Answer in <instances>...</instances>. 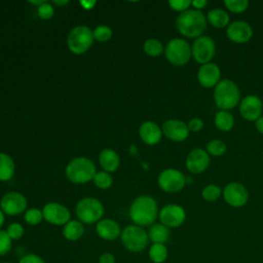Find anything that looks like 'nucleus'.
Instances as JSON below:
<instances>
[{
	"instance_id": "4468645a",
	"label": "nucleus",
	"mask_w": 263,
	"mask_h": 263,
	"mask_svg": "<svg viewBox=\"0 0 263 263\" xmlns=\"http://www.w3.org/2000/svg\"><path fill=\"white\" fill-rule=\"evenodd\" d=\"M43 219L53 225H66L70 221V211L58 202L46 203L42 210Z\"/></svg>"
},
{
	"instance_id": "37998d69",
	"label": "nucleus",
	"mask_w": 263,
	"mask_h": 263,
	"mask_svg": "<svg viewBox=\"0 0 263 263\" xmlns=\"http://www.w3.org/2000/svg\"><path fill=\"white\" fill-rule=\"evenodd\" d=\"M206 5H208V1L206 0H194V1H191V6H193V8L196 9V10H201Z\"/></svg>"
},
{
	"instance_id": "2f4dec72",
	"label": "nucleus",
	"mask_w": 263,
	"mask_h": 263,
	"mask_svg": "<svg viewBox=\"0 0 263 263\" xmlns=\"http://www.w3.org/2000/svg\"><path fill=\"white\" fill-rule=\"evenodd\" d=\"M95 185L100 188V189H108L109 187H111L113 179L111 177V175L107 172H99L95 175L93 179H92Z\"/></svg>"
},
{
	"instance_id": "a19ab883",
	"label": "nucleus",
	"mask_w": 263,
	"mask_h": 263,
	"mask_svg": "<svg viewBox=\"0 0 263 263\" xmlns=\"http://www.w3.org/2000/svg\"><path fill=\"white\" fill-rule=\"evenodd\" d=\"M20 263H45L41 257L35 254H28L21 258Z\"/></svg>"
},
{
	"instance_id": "39448f33",
	"label": "nucleus",
	"mask_w": 263,
	"mask_h": 263,
	"mask_svg": "<svg viewBox=\"0 0 263 263\" xmlns=\"http://www.w3.org/2000/svg\"><path fill=\"white\" fill-rule=\"evenodd\" d=\"M93 33L86 26H77L73 28L67 39L68 48L75 54H81L87 51L93 42Z\"/></svg>"
},
{
	"instance_id": "b1692460",
	"label": "nucleus",
	"mask_w": 263,
	"mask_h": 263,
	"mask_svg": "<svg viewBox=\"0 0 263 263\" xmlns=\"http://www.w3.org/2000/svg\"><path fill=\"white\" fill-rule=\"evenodd\" d=\"M214 123L218 129L222 132H229L234 125V117L229 111L220 110L214 117Z\"/></svg>"
},
{
	"instance_id": "20e7f679",
	"label": "nucleus",
	"mask_w": 263,
	"mask_h": 263,
	"mask_svg": "<svg viewBox=\"0 0 263 263\" xmlns=\"http://www.w3.org/2000/svg\"><path fill=\"white\" fill-rule=\"evenodd\" d=\"M93 162L86 157L72 159L66 166L67 178L75 184H83L91 181L96 175Z\"/></svg>"
},
{
	"instance_id": "473e14b6",
	"label": "nucleus",
	"mask_w": 263,
	"mask_h": 263,
	"mask_svg": "<svg viewBox=\"0 0 263 263\" xmlns=\"http://www.w3.org/2000/svg\"><path fill=\"white\" fill-rule=\"evenodd\" d=\"M224 5L233 13H242L249 7V1L247 0H225Z\"/></svg>"
},
{
	"instance_id": "dca6fc26",
	"label": "nucleus",
	"mask_w": 263,
	"mask_h": 263,
	"mask_svg": "<svg viewBox=\"0 0 263 263\" xmlns=\"http://www.w3.org/2000/svg\"><path fill=\"white\" fill-rule=\"evenodd\" d=\"M211 158L205 149L194 148L186 157V167L192 174H201L210 165Z\"/></svg>"
},
{
	"instance_id": "0eeeda50",
	"label": "nucleus",
	"mask_w": 263,
	"mask_h": 263,
	"mask_svg": "<svg viewBox=\"0 0 263 263\" xmlns=\"http://www.w3.org/2000/svg\"><path fill=\"white\" fill-rule=\"evenodd\" d=\"M104 206L100 200L93 197L82 198L76 205V215L80 222L92 224L102 220Z\"/></svg>"
},
{
	"instance_id": "ddd939ff",
	"label": "nucleus",
	"mask_w": 263,
	"mask_h": 263,
	"mask_svg": "<svg viewBox=\"0 0 263 263\" xmlns=\"http://www.w3.org/2000/svg\"><path fill=\"white\" fill-rule=\"evenodd\" d=\"M27 206L26 197L20 192H8L0 200V209L9 216H16L23 213Z\"/></svg>"
},
{
	"instance_id": "c756f323",
	"label": "nucleus",
	"mask_w": 263,
	"mask_h": 263,
	"mask_svg": "<svg viewBox=\"0 0 263 263\" xmlns=\"http://www.w3.org/2000/svg\"><path fill=\"white\" fill-rule=\"evenodd\" d=\"M205 151L208 152L209 155L212 156H221L225 153L226 151V144L220 140V139H214L211 140L208 144H206V148Z\"/></svg>"
},
{
	"instance_id": "c9c22d12",
	"label": "nucleus",
	"mask_w": 263,
	"mask_h": 263,
	"mask_svg": "<svg viewBox=\"0 0 263 263\" xmlns=\"http://www.w3.org/2000/svg\"><path fill=\"white\" fill-rule=\"evenodd\" d=\"M11 240L6 231L0 230V256L6 255L10 251Z\"/></svg>"
},
{
	"instance_id": "f03ea898",
	"label": "nucleus",
	"mask_w": 263,
	"mask_h": 263,
	"mask_svg": "<svg viewBox=\"0 0 263 263\" xmlns=\"http://www.w3.org/2000/svg\"><path fill=\"white\" fill-rule=\"evenodd\" d=\"M158 214L156 200L149 195L137 197L129 208V216L138 226H149L156 220Z\"/></svg>"
},
{
	"instance_id": "49530a36",
	"label": "nucleus",
	"mask_w": 263,
	"mask_h": 263,
	"mask_svg": "<svg viewBox=\"0 0 263 263\" xmlns=\"http://www.w3.org/2000/svg\"><path fill=\"white\" fill-rule=\"evenodd\" d=\"M4 221H5V218H4V213L2 212V210L0 209V228L2 227V225L4 224Z\"/></svg>"
},
{
	"instance_id": "423d86ee",
	"label": "nucleus",
	"mask_w": 263,
	"mask_h": 263,
	"mask_svg": "<svg viewBox=\"0 0 263 263\" xmlns=\"http://www.w3.org/2000/svg\"><path fill=\"white\" fill-rule=\"evenodd\" d=\"M166 60L174 66L181 67L186 65L191 55V46L182 38H173L164 48Z\"/></svg>"
},
{
	"instance_id": "de8ad7c7",
	"label": "nucleus",
	"mask_w": 263,
	"mask_h": 263,
	"mask_svg": "<svg viewBox=\"0 0 263 263\" xmlns=\"http://www.w3.org/2000/svg\"><path fill=\"white\" fill-rule=\"evenodd\" d=\"M29 3H31V4H34V5H37V7H39L40 5H42L43 3H45V1H29Z\"/></svg>"
},
{
	"instance_id": "9b49d317",
	"label": "nucleus",
	"mask_w": 263,
	"mask_h": 263,
	"mask_svg": "<svg viewBox=\"0 0 263 263\" xmlns=\"http://www.w3.org/2000/svg\"><path fill=\"white\" fill-rule=\"evenodd\" d=\"M239 113L248 121H256L263 113V102L255 95H249L239 102Z\"/></svg>"
},
{
	"instance_id": "6e6552de",
	"label": "nucleus",
	"mask_w": 263,
	"mask_h": 263,
	"mask_svg": "<svg viewBox=\"0 0 263 263\" xmlns=\"http://www.w3.org/2000/svg\"><path fill=\"white\" fill-rule=\"evenodd\" d=\"M120 236L123 246L134 253L142 252L147 247L149 238L147 232L138 225L126 226L121 231Z\"/></svg>"
},
{
	"instance_id": "bb28decb",
	"label": "nucleus",
	"mask_w": 263,
	"mask_h": 263,
	"mask_svg": "<svg viewBox=\"0 0 263 263\" xmlns=\"http://www.w3.org/2000/svg\"><path fill=\"white\" fill-rule=\"evenodd\" d=\"M148 236L154 243H163L170 237V230L161 223L153 224L149 230Z\"/></svg>"
},
{
	"instance_id": "c03bdc74",
	"label": "nucleus",
	"mask_w": 263,
	"mask_h": 263,
	"mask_svg": "<svg viewBox=\"0 0 263 263\" xmlns=\"http://www.w3.org/2000/svg\"><path fill=\"white\" fill-rule=\"evenodd\" d=\"M80 3V5L82 6V8H84V9H87V10H89V9H91V8H93V6L96 5V1H80L79 2Z\"/></svg>"
},
{
	"instance_id": "f257e3e1",
	"label": "nucleus",
	"mask_w": 263,
	"mask_h": 263,
	"mask_svg": "<svg viewBox=\"0 0 263 263\" xmlns=\"http://www.w3.org/2000/svg\"><path fill=\"white\" fill-rule=\"evenodd\" d=\"M176 26L183 36L196 39L203 35L206 30L208 21L200 10L193 8L181 12L176 20Z\"/></svg>"
},
{
	"instance_id": "8fccbe9b",
	"label": "nucleus",
	"mask_w": 263,
	"mask_h": 263,
	"mask_svg": "<svg viewBox=\"0 0 263 263\" xmlns=\"http://www.w3.org/2000/svg\"><path fill=\"white\" fill-rule=\"evenodd\" d=\"M2 263H8V262H2Z\"/></svg>"
},
{
	"instance_id": "412c9836",
	"label": "nucleus",
	"mask_w": 263,
	"mask_h": 263,
	"mask_svg": "<svg viewBox=\"0 0 263 263\" xmlns=\"http://www.w3.org/2000/svg\"><path fill=\"white\" fill-rule=\"evenodd\" d=\"M96 230L98 235L106 240H114L120 234V226L112 219H102L97 223Z\"/></svg>"
},
{
	"instance_id": "58836bf2",
	"label": "nucleus",
	"mask_w": 263,
	"mask_h": 263,
	"mask_svg": "<svg viewBox=\"0 0 263 263\" xmlns=\"http://www.w3.org/2000/svg\"><path fill=\"white\" fill-rule=\"evenodd\" d=\"M6 232L11 239H18L24 234V228L20 223H12L7 227Z\"/></svg>"
},
{
	"instance_id": "6ab92c4d",
	"label": "nucleus",
	"mask_w": 263,
	"mask_h": 263,
	"mask_svg": "<svg viewBox=\"0 0 263 263\" xmlns=\"http://www.w3.org/2000/svg\"><path fill=\"white\" fill-rule=\"evenodd\" d=\"M197 80L203 87H215L221 80V70L215 63L201 65L197 71Z\"/></svg>"
},
{
	"instance_id": "f704fd0d",
	"label": "nucleus",
	"mask_w": 263,
	"mask_h": 263,
	"mask_svg": "<svg viewBox=\"0 0 263 263\" xmlns=\"http://www.w3.org/2000/svg\"><path fill=\"white\" fill-rule=\"evenodd\" d=\"M42 219H43L42 211L36 208L29 209L25 214V221L30 225H37L42 221Z\"/></svg>"
},
{
	"instance_id": "09e8293b",
	"label": "nucleus",
	"mask_w": 263,
	"mask_h": 263,
	"mask_svg": "<svg viewBox=\"0 0 263 263\" xmlns=\"http://www.w3.org/2000/svg\"><path fill=\"white\" fill-rule=\"evenodd\" d=\"M53 3H54V4H57V5H65V4H67V3H68V1H67V0H64V1H58V0H54V1H53Z\"/></svg>"
},
{
	"instance_id": "e433bc0d",
	"label": "nucleus",
	"mask_w": 263,
	"mask_h": 263,
	"mask_svg": "<svg viewBox=\"0 0 263 263\" xmlns=\"http://www.w3.org/2000/svg\"><path fill=\"white\" fill-rule=\"evenodd\" d=\"M53 13H54V9H53L52 5L47 2H45L42 5H40L39 7H37V14L42 20L51 18Z\"/></svg>"
},
{
	"instance_id": "7ed1b4c3",
	"label": "nucleus",
	"mask_w": 263,
	"mask_h": 263,
	"mask_svg": "<svg viewBox=\"0 0 263 263\" xmlns=\"http://www.w3.org/2000/svg\"><path fill=\"white\" fill-rule=\"evenodd\" d=\"M214 102L220 110L229 111L239 105L240 91L230 79H222L214 88Z\"/></svg>"
},
{
	"instance_id": "9d476101",
	"label": "nucleus",
	"mask_w": 263,
	"mask_h": 263,
	"mask_svg": "<svg viewBox=\"0 0 263 263\" xmlns=\"http://www.w3.org/2000/svg\"><path fill=\"white\" fill-rule=\"evenodd\" d=\"M157 182L163 191L168 193H176L185 187L186 177L179 170L165 168L159 174Z\"/></svg>"
},
{
	"instance_id": "aec40b11",
	"label": "nucleus",
	"mask_w": 263,
	"mask_h": 263,
	"mask_svg": "<svg viewBox=\"0 0 263 263\" xmlns=\"http://www.w3.org/2000/svg\"><path fill=\"white\" fill-rule=\"evenodd\" d=\"M139 135L145 144L155 145L161 140L162 130L154 121H145L139 128Z\"/></svg>"
},
{
	"instance_id": "c85d7f7f",
	"label": "nucleus",
	"mask_w": 263,
	"mask_h": 263,
	"mask_svg": "<svg viewBox=\"0 0 263 263\" xmlns=\"http://www.w3.org/2000/svg\"><path fill=\"white\" fill-rule=\"evenodd\" d=\"M144 51L146 52V54L150 55V57H158L163 52V45L162 43L155 38H150L147 39L144 43Z\"/></svg>"
},
{
	"instance_id": "cd10ccee",
	"label": "nucleus",
	"mask_w": 263,
	"mask_h": 263,
	"mask_svg": "<svg viewBox=\"0 0 263 263\" xmlns=\"http://www.w3.org/2000/svg\"><path fill=\"white\" fill-rule=\"evenodd\" d=\"M149 257L154 263H162L166 260L167 250L163 243H153L149 250Z\"/></svg>"
},
{
	"instance_id": "72a5a7b5",
	"label": "nucleus",
	"mask_w": 263,
	"mask_h": 263,
	"mask_svg": "<svg viewBox=\"0 0 263 263\" xmlns=\"http://www.w3.org/2000/svg\"><path fill=\"white\" fill-rule=\"evenodd\" d=\"M93 33V38L99 42H106L112 37V30L108 26H98Z\"/></svg>"
},
{
	"instance_id": "4c0bfd02",
	"label": "nucleus",
	"mask_w": 263,
	"mask_h": 263,
	"mask_svg": "<svg viewBox=\"0 0 263 263\" xmlns=\"http://www.w3.org/2000/svg\"><path fill=\"white\" fill-rule=\"evenodd\" d=\"M168 5L173 10L179 11L181 13L189 9V7L191 6V1L190 0H170Z\"/></svg>"
},
{
	"instance_id": "4be33fe9",
	"label": "nucleus",
	"mask_w": 263,
	"mask_h": 263,
	"mask_svg": "<svg viewBox=\"0 0 263 263\" xmlns=\"http://www.w3.org/2000/svg\"><path fill=\"white\" fill-rule=\"evenodd\" d=\"M99 162L105 172L111 173V172H115L118 168L120 164V159L118 154L114 150L104 149L100 153Z\"/></svg>"
},
{
	"instance_id": "f8f14e48",
	"label": "nucleus",
	"mask_w": 263,
	"mask_h": 263,
	"mask_svg": "<svg viewBox=\"0 0 263 263\" xmlns=\"http://www.w3.org/2000/svg\"><path fill=\"white\" fill-rule=\"evenodd\" d=\"M222 194L224 200L233 208H239L245 205L249 198L247 188L238 182H231L227 184L224 187Z\"/></svg>"
},
{
	"instance_id": "5701e85b",
	"label": "nucleus",
	"mask_w": 263,
	"mask_h": 263,
	"mask_svg": "<svg viewBox=\"0 0 263 263\" xmlns=\"http://www.w3.org/2000/svg\"><path fill=\"white\" fill-rule=\"evenodd\" d=\"M205 16H206L208 23L218 29L227 28L228 25L230 24L229 14L224 9H221V8H213L209 10Z\"/></svg>"
},
{
	"instance_id": "a878e982",
	"label": "nucleus",
	"mask_w": 263,
	"mask_h": 263,
	"mask_svg": "<svg viewBox=\"0 0 263 263\" xmlns=\"http://www.w3.org/2000/svg\"><path fill=\"white\" fill-rule=\"evenodd\" d=\"M14 174V162L6 153H0V181H8Z\"/></svg>"
},
{
	"instance_id": "f3484780",
	"label": "nucleus",
	"mask_w": 263,
	"mask_h": 263,
	"mask_svg": "<svg viewBox=\"0 0 263 263\" xmlns=\"http://www.w3.org/2000/svg\"><path fill=\"white\" fill-rule=\"evenodd\" d=\"M226 36L230 41L242 44L253 37V29L245 21H234L226 28Z\"/></svg>"
},
{
	"instance_id": "2eb2a0df",
	"label": "nucleus",
	"mask_w": 263,
	"mask_h": 263,
	"mask_svg": "<svg viewBox=\"0 0 263 263\" xmlns=\"http://www.w3.org/2000/svg\"><path fill=\"white\" fill-rule=\"evenodd\" d=\"M186 218L185 210L175 203H170L164 205L159 212V219L161 224L168 227H178L183 224Z\"/></svg>"
},
{
	"instance_id": "393cba45",
	"label": "nucleus",
	"mask_w": 263,
	"mask_h": 263,
	"mask_svg": "<svg viewBox=\"0 0 263 263\" xmlns=\"http://www.w3.org/2000/svg\"><path fill=\"white\" fill-rule=\"evenodd\" d=\"M84 233V227L81 222L76 220H70L63 229L64 236L69 240H77Z\"/></svg>"
},
{
	"instance_id": "ea45409f",
	"label": "nucleus",
	"mask_w": 263,
	"mask_h": 263,
	"mask_svg": "<svg viewBox=\"0 0 263 263\" xmlns=\"http://www.w3.org/2000/svg\"><path fill=\"white\" fill-rule=\"evenodd\" d=\"M203 121L200 118H192L187 122V126L189 132L192 133H198L203 128Z\"/></svg>"
},
{
	"instance_id": "1a4fd4ad",
	"label": "nucleus",
	"mask_w": 263,
	"mask_h": 263,
	"mask_svg": "<svg viewBox=\"0 0 263 263\" xmlns=\"http://www.w3.org/2000/svg\"><path fill=\"white\" fill-rule=\"evenodd\" d=\"M216 53L215 40L206 35H202L193 41L191 46V55L195 62L204 65L211 63Z\"/></svg>"
},
{
	"instance_id": "a18cd8bd",
	"label": "nucleus",
	"mask_w": 263,
	"mask_h": 263,
	"mask_svg": "<svg viewBox=\"0 0 263 263\" xmlns=\"http://www.w3.org/2000/svg\"><path fill=\"white\" fill-rule=\"evenodd\" d=\"M255 126L257 128V130L263 135V115L261 117H259L256 121H255Z\"/></svg>"
},
{
	"instance_id": "79ce46f5",
	"label": "nucleus",
	"mask_w": 263,
	"mask_h": 263,
	"mask_svg": "<svg viewBox=\"0 0 263 263\" xmlns=\"http://www.w3.org/2000/svg\"><path fill=\"white\" fill-rule=\"evenodd\" d=\"M99 263H115V257L111 253H104L100 256Z\"/></svg>"
},
{
	"instance_id": "a211bd4d",
	"label": "nucleus",
	"mask_w": 263,
	"mask_h": 263,
	"mask_svg": "<svg viewBox=\"0 0 263 263\" xmlns=\"http://www.w3.org/2000/svg\"><path fill=\"white\" fill-rule=\"evenodd\" d=\"M162 134L170 140L175 142L185 141L189 136L187 123L179 119L165 120L161 127Z\"/></svg>"
},
{
	"instance_id": "7c9ffc66",
	"label": "nucleus",
	"mask_w": 263,
	"mask_h": 263,
	"mask_svg": "<svg viewBox=\"0 0 263 263\" xmlns=\"http://www.w3.org/2000/svg\"><path fill=\"white\" fill-rule=\"evenodd\" d=\"M222 192L223 191L219 186L215 184H209L202 189L201 196L206 201H216L221 197Z\"/></svg>"
}]
</instances>
